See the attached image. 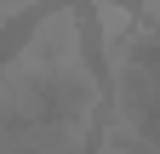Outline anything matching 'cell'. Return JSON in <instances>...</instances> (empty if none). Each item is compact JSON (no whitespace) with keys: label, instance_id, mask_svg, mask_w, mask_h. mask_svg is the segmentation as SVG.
Masks as SVG:
<instances>
[{"label":"cell","instance_id":"6da1fadb","mask_svg":"<svg viewBox=\"0 0 160 154\" xmlns=\"http://www.w3.org/2000/svg\"><path fill=\"white\" fill-rule=\"evenodd\" d=\"M92 12H97V23H103V46L126 40V34H132V23H137V12L126 6V0H92Z\"/></svg>","mask_w":160,"mask_h":154}]
</instances>
